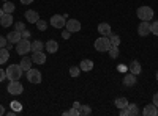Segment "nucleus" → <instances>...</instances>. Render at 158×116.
<instances>
[{"mask_svg":"<svg viewBox=\"0 0 158 116\" xmlns=\"http://www.w3.org/2000/svg\"><path fill=\"white\" fill-rule=\"evenodd\" d=\"M22 68L21 64H11V66L6 68V79L8 80H19L22 77Z\"/></svg>","mask_w":158,"mask_h":116,"instance_id":"nucleus-1","label":"nucleus"},{"mask_svg":"<svg viewBox=\"0 0 158 116\" xmlns=\"http://www.w3.org/2000/svg\"><path fill=\"white\" fill-rule=\"evenodd\" d=\"M94 47L98 52H108L109 47H111V41H109V36H100L98 39H95Z\"/></svg>","mask_w":158,"mask_h":116,"instance_id":"nucleus-2","label":"nucleus"},{"mask_svg":"<svg viewBox=\"0 0 158 116\" xmlns=\"http://www.w3.org/2000/svg\"><path fill=\"white\" fill-rule=\"evenodd\" d=\"M136 16H138L141 21H149V22H150V21L153 19V9H152L150 6H147V5H142V6L138 8Z\"/></svg>","mask_w":158,"mask_h":116,"instance_id":"nucleus-3","label":"nucleus"},{"mask_svg":"<svg viewBox=\"0 0 158 116\" xmlns=\"http://www.w3.org/2000/svg\"><path fill=\"white\" fill-rule=\"evenodd\" d=\"M6 91L13 96H19V94L24 93V86L19 80H10V83L6 86Z\"/></svg>","mask_w":158,"mask_h":116,"instance_id":"nucleus-4","label":"nucleus"},{"mask_svg":"<svg viewBox=\"0 0 158 116\" xmlns=\"http://www.w3.org/2000/svg\"><path fill=\"white\" fill-rule=\"evenodd\" d=\"M30 44L32 43H29V39H22L19 41V43H16V52H18V55H27L29 52H30Z\"/></svg>","mask_w":158,"mask_h":116,"instance_id":"nucleus-5","label":"nucleus"},{"mask_svg":"<svg viewBox=\"0 0 158 116\" xmlns=\"http://www.w3.org/2000/svg\"><path fill=\"white\" fill-rule=\"evenodd\" d=\"M27 80L30 83H41V72L35 68H30L27 71Z\"/></svg>","mask_w":158,"mask_h":116,"instance_id":"nucleus-6","label":"nucleus"},{"mask_svg":"<svg viewBox=\"0 0 158 116\" xmlns=\"http://www.w3.org/2000/svg\"><path fill=\"white\" fill-rule=\"evenodd\" d=\"M49 22H51L52 27H56V28H65V24H67L65 16H62V14H54Z\"/></svg>","mask_w":158,"mask_h":116,"instance_id":"nucleus-7","label":"nucleus"},{"mask_svg":"<svg viewBox=\"0 0 158 116\" xmlns=\"http://www.w3.org/2000/svg\"><path fill=\"white\" fill-rule=\"evenodd\" d=\"M65 27H67L68 32L76 33V32H81V22L76 21V19H68L67 24H65Z\"/></svg>","mask_w":158,"mask_h":116,"instance_id":"nucleus-8","label":"nucleus"},{"mask_svg":"<svg viewBox=\"0 0 158 116\" xmlns=\"http://www.w3.org/2000/svg\"><path fill=\"white\" fill-rule=\"evenodd\" d=\"M138 33H139V36H147L150 33V22L149 21H141L139 27H138Z\"/></svg>","mask_w":158,"mask_h":116,"instance_id":"nucleus-9","label":"nucleus"},{"mask_svg":"<svg viewBox=\"0 0 158 116\" xmlns=\"http://www.w3.org/2000/svg\"><path fill=\"white\" fill-rule=\"evenodd\" d=\"M6 39H8V43H11V44H16V43H19V41L22 39L21 32H16V30L10 32V33L6 35Z\"/></svg>","mask_w":158,"mask_h":116,"instance_id":"nucleus-10","label":"nucleus"},{"mask_svg":"<svg viewBox=\"0 0 158 116\" xmlns=\"http://www.w3.org/2000/svg\"><path fill=\"white\" fill-rule=\"evenodd\" d=\"M24 17L27 19L30 24H36V21L40 19V16H38V13L35 11V9H27L24 13Z\"/></svg>","mask_w":158,"mask_h":116,"instance_id":"nucleus-11","label":"nucleus"},{"mask_svg":"<svg viewBox=\"0 0 158 116\" xmlns=\"http://www.w3.org/2000/svg\"><path fill=\"white\" fill-rule=\"evenodd\" d=\"M46 60H48V57L44 55L43 50H41V52H33V55H32V61L36 63V64H44Z\"/></svg>","mask_w":158,"mask_h":116,"instance_id":"nucleus-12","label":"nucleus"},{"mask_svg":"<svg viewBox=\"0 0 158 116\" xmlns=\"http://www.w3.org/2000/svg\"><path fill=\"white\" fill-rule=\"evenodd\" d=\"M98 33H100L101 36H109V35L112 33L111 25H109L108 22H101V24L98 25Z\"/></svg>","mask_w":158,"mask_h":116,"instance_id":"nucleus-13","label":"nucleus"},{"mask_svg":"<svg viewBox=\"0 0 158 116\" xmlns=\"http://www.w3.org/2000/svg\"><path fill=\"white\" fill-rule=\"evenodd\" d=\"M142 114L144 116H156L158 114V107L155 104H150V105H146L142 110Z\"/></svg>","mask_w":158,"mask_h":116,"instance_id":"nucleus-14","label":"nucleus"},{"mask_svg":"<svg viewBox=\"0 0 158 116\" xmlns=\"http://www.w3.org/2000/svg\"><path fill=\"white\" fill-rule=\"evenodd\" d=\"M0 25L5 27V28H8V27L13 25V16L10 14V13H3V16L0 17Z\"/></svg>","mask_w":158,"mask_h":116,"instance_id":"nucleus-15","label":"nucleus"},{"mask_svg":"<svg viewBox=\"0 0 158 116\" xmlns=\"http://www.w3.org/2000/svg\"><path fill=\"white\" fill-rule=\"evenodd\" d=\"M136 75L135 74H131V72H128L125 77H123V85L125 86H135L136 85Z\"/></svg>","mask_w":158,"mask_h":116,"instance_id":"nucleus-16","label":"nucleus"},{"mask_svg":"<svg viewBox=\"0 0 158 116\" xmlns=\"http://www.w3.org/2000/svg\"><path fill=\"white\" fill-rule=\"evenodd\" d=\"M46 50H48L49 54H56L57 50H59V43L56 39H49L46 43Z\"/></svg>","mask_w":158,"mask_h":116,"instance_id":"nucleus-17","label":"nucleus"},{"mask_svg":"<svg viewBox=\"0 0 158 116\" xmlns=\"http://www.w3.org/2000/svg\"><path fill=\"white\" fill-rule=\"evenodd\" d=\"M79 68H81V71H84V72H89V71L94 69V61L85 58V60H82V61H81V64H79Z\"/></svg>","mask_w":158,"mask_h":116,"instance_id":"nucleus-18","label":"nucleus"},{"mask_svg":"<svg viewBox=\"0 0 158 116\" xmlns=\"http://www.w3.org/2000/svg\"><path fill=\"white\" fill-rule=\"evenodd\" d=\"M128 68H130V72H131V74H135V75H139V74H141V71H142L139 61H136V60H135V61H131Z\"/></svg>","mask_w":158,"mask_h":116,"instance_id":"nucleus-19","label":"nucleus"},{"mask_svg":"<svg viewBox=\"0 0 158 116\" xmlns=\"http://www.w3.org/2000/svg\"><path fill=\"white\" fill-rule=\"evenodd\" d=\"M32 63H33V61H32V58H29V57H25V55H24L19 64H21L22 71H25V72H27V71H29V69L32 68Z\"/></svg>","mask_w":158,"mask_h":116,"instance_id":"nucleus-20","label":"nucleus"},{"mask_svg":"<svg viewBox=\"0 0 158 116\" xmlns=\"http://www.w3.org/2000/svg\"><path fill=\"white\" fill-rule=\"evenodd\" d=\"M114 104H115V107H117L118 110L127 108V105H128V99H127V97H117Z\"/></svg>","mask_w":158,"mask_h":116,"instance_id":"nucleus-21","label":"nucleus"},{"mask_svg":"<svg viewBox=\"0 0 158 116\" xmlns=\"http://www.w3.org/2000/svg\"><path fill=\"white\" fill-rule=\"evenodd\" d=\"M43 47H44V44H43L41 41H33V43L30 44V52H32V54H33V52H41Z\"/></svg>","mask_w":158,"mask_h":116,"instance_id":"nucleus-22","label":"nucleus"},{"mask_svg":"<svg viewBox=\"0 0 158 116\" xmlns=\"http://www.w3.org/2000/svg\"><path fill=\"white\" fill-rule=\"evenodd\" d=\"M127 108H128V114H130V116H138V114H141V110L138 108L136 104H128Z\"/></svg>","mask_w":158,"mask_h":116,"instance_id":"nucleus-23","label":"nucleus"},{"mask_svg":"<svg viewBox=\"0 0 158 116\" xmlns=\"http://www.w3.org/2000/svg\"><path fill=\"white\" fill-rule=\"evenodd\" d=\"M8 58H10V52H8V49H6V47H2V49H0V64L6 63V61H8Z\"/></svg>","mask_w":158,"mask_h":116,"instance_id":"nucleus-24","label":"nucleus"},{"mask_svg":"<svg viewBox=\"0 0 158 116\" xmlns=\"http://www.w3.org/2000/svg\"><path fill=\"white\" fill-rule=\"evenodd\" d=\"M109 41H111V46L114 47H118L120 46V36H117V35H109Z\"/></svg>","mask_w":158,"mask_h":116,"instance_id":"nucleus-25","label":"nucleus"},{"mask_svg":"<svg viewBox=\"0 0 158 116\" xmlns=\"http://www.w3.org/2000/svg\"><path fill=\"white\" fill-rule=\"evenodd\" d=\"M15 8H16V6L13 5V3L10 2V0H6V2L3 3V13H10V14H11V13L15 11Z\"/></svg>","mask_w":158,"mask_h":116,"instance_id":"nucleus-26","label":"nucleus"},{"mask_svg":"<svg viewBox=\"0 0 158 116\" xmlns=\"http://www.w3.org/2000/svg\"><path fill=\"white\" fill-rule=\"evenodd\" d=\"M92 113V108L89 105H81V108H79V116H89Z\"/></svg>","mask_w":158,"mask_h":116,"instance_id":"nucleus-27","label":"nucleus"},{"mask_svg":"<svg viewBox=\"0 0 158 116\" xmlns=\"http://www.w3.org/2000/svg\"><path fill=\"white\" fill-rule=\"evenodd\" d=\"M35 25H36V28H38L40 32H44V30L48 28V22H46V21H41V19H38Z\"/></svg>","mask_w":158,"mask_h":116,"instance_id":"nucleus-28","label":"nucleus"},{"mask_svg":"<svg viewBox=\"0 0 158 116\" xmlns=\"http://www.w3.org/2000/svg\"><path fill=\"white\" fill-rule=\"evenodd\" d=\"M108 54H109V57H111L112 60H115V58L118 57V47L111 46V47H109V50H108Z\"/></svg>","mask_w":158,"mask_h":116,"instance_id":"nucleus-29","label":"nucleus"},{"mask_svg":"<svg viewBox=\"0 0 158 116\" xmlns=\"http://www.w3.org/2000/svg\"><path fill=\"white\" fill-rule=\"evenodd\" d=\"M79 72H81V68H77V66H71L70 68V75L71 77H77Z\"/></svg>","mask_w":158,"mask_h":116,"instance_id":"nucleus-30","label":"nucleus"},{"mask_svg":"<svg viewBox=\"0 0 158 116\" xmlns=\"http://www.w3.org/2000/svg\"><path fill=\"white\" fill-rule=\"evenodd\" d=\"M63 114H65V116H67V114H68V116H79V110H76V108L73 107V108H70V110H67V111H63Z\"/></svg>","mask_w":158,"mask_h":116,"instance_id":"nucleus-31","label":"nucleus"},{"mask_svg":"<svg viewBox=\"0 0 158 116\" xmlns=\"http://www.w3.org/2000/svg\"><path fill=\"white\" fill-rule=\"evenodd\" d=\"M150 33H153V35L158 36V21H155V22L150 24Z\"/></svg>","mask_w":158,"mask_h":116,"instance_id":"nucleus-32","label":"nucleus"},{"mask_svg":"<svg viewBox=\"0 0 158 116\" xmlns=\"http://www.w3.org/2000/svg\"><path fill=\"white\" fill-rule=\"evenodd\" d=\"M15 30H16V32H24V30H25L24 22H16V24H15Z\"/></svg>","mask_w":158,"mask_h":116,"instance_id":"nucleus-33","label":"nucleus"},{"mask_svg":"<svg viewBox=\"0 0 158 116\" xmlns=\"http://www.w3.org/2000/svg\"><path fill=\"white\" fill-rule=\"evenodd\" d=\"M11 108L15 110V111H21V110H22L21 104H19V102H16V100H15V102H11Z\"/></svg>","mask_w":158,"mask_h":116,"instance_id":"nucleus-34","label":"nucleus"},{"mask_svg":"<svg viewBox=\"0 0 158 116\" xmlns=\"http://www.w3.org/2000/svg\"><path fill=\"white\" fill-rule=\"evenodd\" d=\"M6 44H8V39H6L5 36L0 35V49H2V47H6Z\"/></svg>","mask_w":158,"mask_h":116,"instance_id":"nucleus-35","label":"nucleus"},{"mask_svg":"<svg viewBox=\"0 0 158 116\" xmlns=\"http://www.w3.org/2000/svg\"><path fill=\"white\" fill-rule=\"evenodd\" d=\"M21 36L24 38V39H30V32L29 30H24V32H21Z\"/></svg>","mask_w":158,"mask_h":116,"instance_id":"nucleus-36","label":"nucleus"},{"mask_svg":"<svg viewBox=\"0 0 158 116\" xmlns=\"http://www.w3.org/2000/svg\"><path fill=\"white\" fill-rule=\"evenodd\" d=\"M70 36H71V32H68V30L62 32V38H63V39H70Z\"/></svg>","mask_w":158,"mask_h":116,"instance_id":"nucleus-37","label":"nucleus"},{"mask_svg":"<svg viewBox=\"0 0 158 116\" xmlns=\"http://www.w3.org/2000/svg\"><path fill=\"white\" fill-rule=\"evenodd\" d=\"M6 79V71H3L2 68H0V82H3Z\"/></svg>","mask_w":158,"mask_h":116,"instance_id":"nucleus-38","label":"nucleus"},{"mask_svg":"<svg viewBox=\"0 0 158 116\" xmlns=\"http://www.w3.org/2000/svg\"><path fill=\"white\" fill-rule=\"evenodd\" d=\"M152 104H155V105L158 107V93H155V94H153V102H152Z\"/></svg>","mask_w":158,"mask_h":116,"instance_id":"nucleus-39","label":"nucleus"},{"mask_svg":"<svg viewBox=\"0 0 158 116\" xmlns=\"http://www.w3.org/2000/svg\"><path fill=\"white\" fill-rule=\"evenodd\" d=\"M120 114H122V116H130V114H128V108H122V110H120Z\"/></svg>","mask_w":158,"mask_h":116,"instance_id":"nucleus-40","label":"nucleus"},{"mask_svg":"<svg viewBox=\"0 0 158 116\" xmlns=\"http://www.w3.org/2000/svg\"><path fill=\"white\" fill-rule=\"evenodd\" d=\"M32 2H33V0H21V3H22V5H30Z\"/></svg>","mask_w":158,"mask_h":116,"instance_id":"nucleus-41","label":"nucleus"},{"mask_svg":"<svg viewBox=\"0 0 158 116\" xmlns=\"http://www.w3.org/2000/svg\"><path fill=\"white\" fill-rule=\"evenodd\" d=\"M118 71L125 72V71H127V66H125V64H120V66H118Z\"/></svg>","mask_w":158,"mask_h":116,"instance_id":"nucleus-42","label":"nucleus"},{"mask_svg":"<svg viewBox=\"0 0 158 116\" xmlns=\"http://www.w3.org/2000/svg\"><path fill=\"white\" fill-rule=\"evenodd\" d=\"M73 107H74L76 110H79V108H81V104H79V102H74V104H73Z\"/></svg>","mask_w":158,"mask_h":116,"instance_id":"nucleus-43","label":"nucleus"},{"mask_svg":"<svg viewBox=\"0 0 158 116\" xmlns=\"http://www.w3.org/2000/svg\"><path fill=\"white\" fill-rule=\"evenodd\" d=\"M5 114V108H3V105H0V116H3Z\"/></svg>","mask_w":158,"mask_h":116,"instance_id":"nucleus-44","label":"nucleus"},{"mask_svg":"<svg viewBox=\"0 0 158 116\" xmlns=\"http://www.w3.org/2000/svg\"><path fill=\"white\" fill-rule=\"evenodd\" d=\"M2 16H3V9H2V8H0V17H2Z\"/></svg>","mask_w":158,"mask_h":116,"instance_id":"nucleus-45","label":"nucleus"},{"mask_svg":"<svg viewBox=\"0 0 158 116\" xmlns=\"http://www.w3.org/2000/svg\"><path fill=\"white\" fill-rule=\"evenodd\" d=\"M156 80H158V71H156Z\"/></svg>","mask_w":158,"mask_h":116,"instance_id":"nucleus-46","label":"nucleus"},{"mask_svg":"<svg viewBox=\"0 0 158 116\" xmlns=\"http://www.w3.org/2000/svg\"><path fill=\"white\" fill-rule=\"evenodd\" d=\"M3 2H6V0H3Z\"/></svg>","mask_w":158,"mask_h":116,"instance_id":"nucleus-47","label":"nucleus"}]
</instances>
